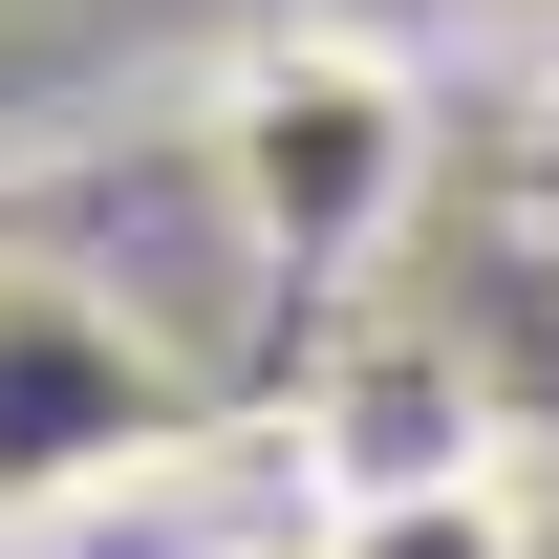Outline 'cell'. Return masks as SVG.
Returning a JSON list of instances; mask_svg holds the SVG:
<instances>
[{"instance_id":"7a4b0ae2","label":"cell","mask_w":559,"mask_h":559,"mask_svg":"<svg viewBox=\"0 0 559 559\" xmlns=\"http://www.w3.org/2000/svg\"><path fill=\"white\" fill-rule=\"evenodd\" d=\"M323 559H538V495L495 474V452H452V474H388L323 516Z\"/></svg>"},{"instance_id":"3957f363","label":"cell","mask_w":559,"mask_h":559,"mask_svg":"<svg viewBox=\"0 0 559 559\" xmlns=\"http://www.w3.org/2000/svg\"><path fill=\"white\" fill-rule=\"evenodd\" d=\"M516 215H538V237H559V66L516 86Z\"/></svg>"},{"instance_id":"6da1fadb","label":"cell","mask_w":559,"mask_h":559,"mask_svg":"<svg viewBox=\"0 0 559 559\" xmlns=\"http://www.w3.org/2000/svg\"><path fill=\"white\" fill-rule=\"evenodd\" d=\"M430 194V108L388 44H345V22H280V44H237V86H215V215L259 237L280 280H345L388 259Z\"/></svg>"}]
</instances>
